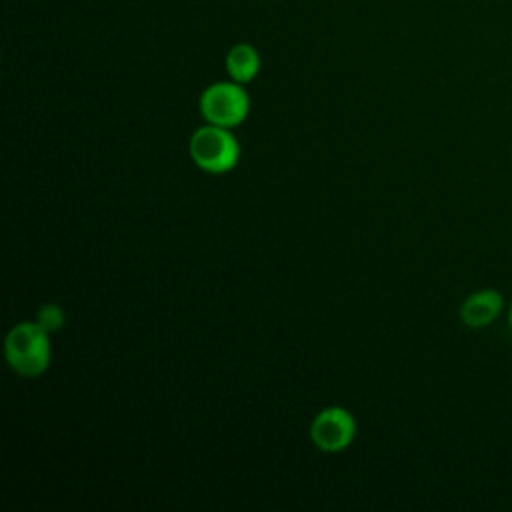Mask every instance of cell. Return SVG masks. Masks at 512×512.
<instances>
[{"label": "cell", "mask_w": 512, "mask_h": 512, "mask_svg": "<svg viewBox=\"0 0 512 512\" xmlns=\"http://www.w3.org/2000/svg\"><path fill=\"white\" fill-rule=\"evenodd\" d=\"M48 332L38 322L16 324L6 336V360L22 376H38L48 368L50 342Z\"/></svg>", "instance_id": "6da1fadb"}, {"label": "cell", "mask_w": 512, "mask_h": 512, "mask_svg": "<svg viewBox=\"0 0 512 512\" xmlns=\"http://www.w3.org/2000/svg\"><path fill=\"white\" fill-rule=\"evenodd\" d=\"M238 142L228 128L208 124L190 138V156L206 172H228L238 162Z\"/></svg>", "instance_id": "7a4b0ae2"}, {"label": "cell", "mask_w": 512, "mask_h": 512, "mask_svg": "<svg viewBox=\"0 0 512 512\" xmlns=\"http://www.w3.org/2000/svg\"><path fill=\"white\" fill-rule=\"evenodd\" d=\"M200 112L210 124L232 128L246 118L248 96L238 82H218L202 92Z\"/></svg>", "instance_id": "3957f363"}, {"label": "cell", "mask_w": 512, "mask_h": 512, "mask_svg": "<svg viewBox=\"0 0 512 512\" xmlns=\"http://www.w3.org/2000/svg\"><path fill=\"white\" fill-rule=\"evenodd\" d=\"M356 434L354 416L338 406L326 408L312 420L310 438L316 448L322 452H340L344 450Z\"/></svg>", "instance_id": "277c9868"}, {"label": "cell", "mask_w": 512, "mask_h": 512, "mask_svg": "<svg viewBox=\"0 0 512 512\" xmlns=\"http://www.w3.org/2000/svg\"><path fill=\"white\" fill-rule=\"evenodd\" d=\"M504 308V298L494 288H482L470 294L460 306V320L468 328H484L492 324Z\"/></svg>", "instance_id": "5b68a950"}, {"label": "cell", "mask_w": 512, "mask_h": 512, "mask_svg": "<svg viewBox=\"0 0 512 512\" xmlns=\"http://www.w3.org/2000/svg\"><path fill=\"white\" fill-rule=\"evenodd\" d=\"M226 68L234 82H250L260 68L258 52L250 44H236L226 56Z\"/></svg>", "instance_id": "8992f818"}, {"label": "cell", "mask_w": 512, "mask_h": 512, "mask_svg": "<svg viewBox=\"0 0 512 512\" xmlns=\"http://www.w3.org/2000/svg\"><path fill=\"white\" fill-rule=\"evenodd\" d=\"M36 322L46 330V332H56L64 326V314L56 304H44L38 310Z\"/></svg>", "instance_id": "52a82bcc"}, {"label": "cell", "mask_w": 512, "mask_h": 512, "mask_svg": "<svg viewBox=\"0 0 512 512\" xmlns=\"http://www.w3.org/2000/svg\"><path fill=\"white\" fill-rule=\"evenodd\" d=\"M508 322H510V328H512V302H510V310H508Z\"/></svg>", "instance_id": "ba28073f"}]
</instances>
